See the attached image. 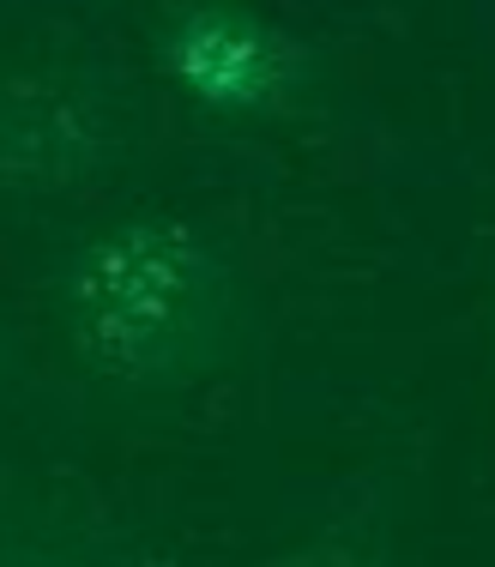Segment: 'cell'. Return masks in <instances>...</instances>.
<instances>
[{"mask_svg": "<svg viewBox=\"0 0 495 567\" xmlns=\"http://www.w3.org/2000/svg\"><path fill=\"white\" fill-rule=\"evenodd\" d=\"M55 320L79 374L103 393L182 399L243 357L254 290L224 229L133 212L66 254Z\"/></svg>", "mask_w": 495, "mask_h": 567, "instance_id": "obj_1", "label": "cell"}, {"mask_svg": "<svg viewBox=\"0 0 495 567\" xmlns=\"http://www.w3.org/2000/svg\"><path fill=\"white\" fill-rule=\"evenodd\" d=\"M260 567H369V556L351 544H309V549H285V556H272Z\"/></svg>", "mask_w": 495, "mask_h": 567, "instance_id": "obj_3", "label": "cell"}, {"mask_svg": "<svg viewBox=\"0 0 495 567\" xmlns=\"http://www.w3.org/2000/svg\"><path fill=\"white\" fill-rule=\"evenodd\" d=\"M157 73L182 91L194 110L266 121L285 115L302 91V43L278 19L230 0L206 7H169L152 31Z\"/></svg>", "mask_w": 495, "mask_h": 567, "instance_id": "obj_2", "label": "cell"}]
</instances>
